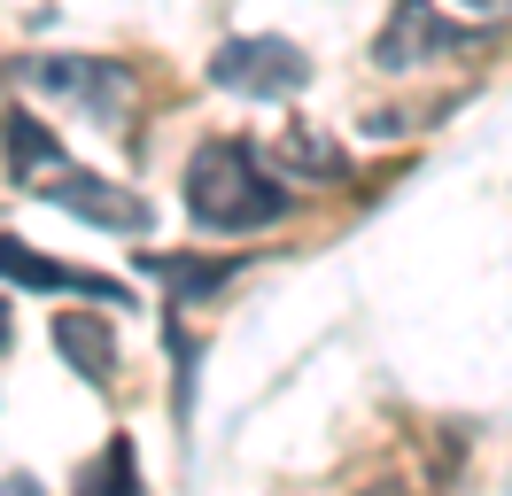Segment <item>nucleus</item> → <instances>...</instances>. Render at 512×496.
I'll return each instance as SVG.
<instances>
[{"label":"nucleus","instance_id":"f8f14e48","mask_svg":"<svg viewBox=\"0 0 512 496\" xmlns=\"http://www.w3.org/2000/svg\"><path fill=\"white\" fill-rule=\"evenodd\" d=\"M466 8H481V16H505L512 0H466Z\"/></svg>","mask_w":512,"mask_h":496},{"label":"nucleus","instance_id":"1a4fd4ad","mask_svg":"<svg viewBox=\"0 0 512 496\" xmlns=\"http://www.w3.org/2000/svg\"><path fill=\"white\" fill-rule=\"evenodd\" d=\"M156 272L171 279V287H187V295H202V287H218L233 264H171V256H156Z\"/></svg>","mask_w":512,"mask_h":496},{"label":"nucleus","instance_id":"f03ea898","mask_svg":"<svg viewBox=\"0 0 512 496\" xmlns=\"http://www.w3.org/2000/svg\"><path fill=\"white\" fill-rule=\"evenodd\" d=\"M187 217L210 233H256V225L288 217V186H272V171L241 140H210L187 163Z\"/></svg>","mask_w":512,"mask_h":496},{"label":"nucleus","instance_id":"39448f33","mask_svg":"<svg viewBox=\"0 0 512 496\" xmlns=\"http://www.w3.org/2000/svg\"><path fill=\"white\" fill-rule=\"evenodd\" d=\"M466 47H481L474 31L443 24L427 0H396V16H388V31L373 39V62L381 70H419V62H443V55H466Z\"/></svg>","mask_w":512,"mask_h":496},{"label":"nucleus","instance_id":"f257e3e1","mask_svg":"<svg viewBox=\"0 0 512 496\" xmlns=\"http://www.w3.org/2000/svg\"><path fill=\"white\" fill-rule=\"evenodd\" d=\"M0 148H8V171L32 186V194H47L55 210H78V217H94V225H117V233H140V225H148V202H140L132 186H109V179H94V171L63 163V148L39 132V117H8L0 124Z\"/></svg>","mask_w":512,"mask_h":496},{"label":"nucleus","instance_id":"20e7f679","mask_svg":"<svg viewBox=\"0 0 512 496\" xmlns=\"http://www.w3.org/2000/svg\"><path fill=\"white\" fill-rule=\"evenodd\" d=\"M210 78H218L225 93L280 101V93H295L311 78V62H303V47H288V39H225L218 55H210Z\"/></svg>","mask_w":512,"mask_h":496},{"label":"nucleus","instance_id":"ddd939ff","mask_svg":"<svg viewBox=\"0 0 512 496\" xmlns=\"http://www.w3.org/2000/svg\"><path fill=\"white\" fill-rule=\"evenodd\" d=\"M0 341H8V303H0Z\"/></svg>","mask_w":512,"mask_h":496},{"label":"nucleus","instance_id":"0eeeda50","mask_svg":"<svg viewBox=\"0 0 512 496\" xmlns=\"http://www.w3.org/2000/svg\"><path fill=\"white\" fill-rule=\"evenodd\" d=\"M0 279H16V287H78V295H117L109 279H86V272H70V264H47V256H32V241H8V233H0Z\"/></svg>","mask_w":512,"mask_h":496},{"label":"nucleus","instance_id":"423d86ee","mask_svg":"<svg viewBox=\"0 0 512 496\" xmlns=\"http://www.w3.org/2000/svg\"><path fill=\"white\" fill-rule=\"evenodd\" d=\"M55 349H63L94 388H109V372H117V334L101 326L94 310H63V318H55Z\"/></svg>","mask_w":512,"mask_h":496},{"label":"nucleus","instance_id":"9b49d317","mask_svg":"<svg viewBox=\"0 0 512 496\" xmlns=\"http://www.w3.org/2000/svg\"><path fill=\"white\" fill-rule=\"evenodd\" d=\"M0 496H47V489H39L32 473H0Z\"/></svg>","mask_w":512,"mask_h":496},{"label":"nucleus","instance_id":"9d476101","mask_svg":"<svg viewBox=\"0 0 512 496\" xmlns=\"http://www.w3.org/2000/svg\"><path fill=\"white\" fill-rule=\"evenodd\" d=\"M288 155H295V163H311V171H342L334 140H311V132H288Z\"/></svg>","mask_w":512,"mask_h":496},{"label":"nucleus","instance_id":"7ed1b4c3","mask_svg":"<svg viewBox=\"0 0 512 496\" xmlns=\"http://www.w3.org/2000/svg\"><path fill=\"white\" fill-rule=\"evenodd\" d=\"M16 78L55 93V101H70V109H86L101 132H117V117H125V101H132V78L117 62H47L39 55V62H16Z\"/></svg>","mask_w":512,"mask_h":496},{"label":"nucleus","instance_id":"6e6552de","mask_svg":"<svg viewBox=\"0 0 512 496\" xmlns=\"http://www.w3.org/2000/svg\"><path fill=\"white\" fill-rule=\"evenodd\" d=\"M78 496H140V465H132V442H109L86 473H78Z\"/></svg>","mask_w":512,"mask_h":496}]
</instances>
